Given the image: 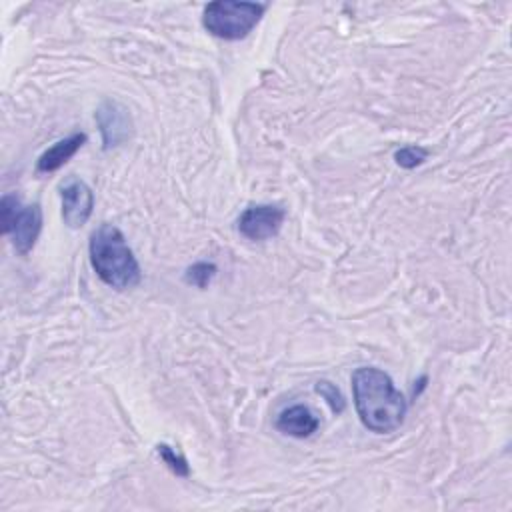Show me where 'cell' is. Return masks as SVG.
Instances as JSON below:
<instances>
[{"mask_svg":"<svg viewBox=\"0 0 512 512\" xmlns=\"http://www.w3.org/2000/svg\"><path fill=\"white\" fill-rule=\"evenodd\" d=\"M316 392L330 404V408H332L334 412H342V410H344V398H342L340 390H338L332 382L320 380V382L316 384Z\"/></svg>","mask_w":512,"mask_h":512,"instance_id":"13","label":"cell"},{"mask_svg":"<svg viewBox=\"0 0 512 512\" xmlns=\"http://www.w3.org/2000/svg\"><path fill=\"white\" fill-rule=\"evenodd\" d=\"M0 214L4 234L12 236V244L20 254H28L34 248L42 230L40 206H22L18 196L6 194L0 202Z\"/></svg>","mask_w":512,"mask_h":512,"instance_id":"4","label":"cell"},{"mask_svg":"<svg viewBox=\"0 0 512 512\" xmlns=\"http://www.w3.org/2000/svg\"><path fill=\"white\" fill-rule=\"evenodd\" d=\"M320 422L314 412L304 404H294L282 410L276 418V428L292 438H308L318 430Z\"/></svg>","mask_w":512,"mask_h":512,"instance_id":"8","label":"cell"},{"mask_svg":"<svg viewBox=\"0 0 512 512\" xmlns=\"http://www.w3.org/2000/svg\"><path fill=\"white\" fill-rule=\"evenodd\" d=\"M214 276H216V266L212 262H196L186 270L184 280L196 288H206Z\"/></svg>","mask_w":512,"mask_h":512,"instance_id":"10","label":"cell"},{"mask_svg":"<svg viewBox=\"0 0 512 512\" xmlns=\"http://www.w3.org/2000/svg\"><path fill=\"white\" fill-rule=\"evenodd\" d=\"M428 156V150L426 148H420V146H402L394 152V160L398 166L402 168H416L420 166Z\"/></svg>","mask_w":512,"mask_h":512,"instance_id":"12","label":"cell"},{"mask_svg":"<svg viewBox=\"0 0 512 512\" xmlns=\"http://www.w3.org/2000/svg\"><path fill=\"white\" fill-rule=\"evenodd\" d=\"M264 10L266 6L256 2L216 0L204 8L202 24L216 38L240 40L246 38L260 22Z\"/></svg>","mask_w":512,"mask_h":512,"instance_id":"3","label":"cell"},{"mask_svg":"<svg viewBox=\"0 0 512 512\" xmlns=\"http://www.w3.org/2000/svg\"><path fill=\"white\" fill-rule=\"evenodd\" d=\"M354 406L362 424L376 432L388 434L402 426L408 404L392 378L374 366H362L352 374Z\"/></svg>","mask_w":512,"mask_h":512,"instance_id":"1","label":"cell"},{"mask_svg":"<svg viewBox=\"0 0 512 512\" xmlns=\"http://www.w3.org/2000/svg\"><path fill=\"white\" fill-rule=\"evenodd\" d=\"M156 452L158 456L162 458V462L176 474V476H188L190 474V468H188V462L182 454H178L174 448H170L168 444H158L156 446Z\"/></svg>","mask_w":512,"mask_h":512,"instance_id":"11","label":"cell"},{"mask_svg":"<svg viewBox=\"0 0 512 512\" xmlns=\"http://www.w3.org/2000/svg\"><path fill=\"white\" fill-rule=\"evenodd\" d=\"M62 218L70 228H80L88 222L94 208V194L90 186L80 178H68L60 186Z\"/></svg>","mask_w":512,"mask_h":512,"instance_id":"7","label":"cell"},{"mask_svg":"<svg viewBox=\"0 0 512 512\" xmlns=\"http://www.w3.org/2000/svg\"><path fill=\"white\" fill-rule=\"evenodd\" d=\"M284 218L286 212L278 204L248 206L238 218V230L248 240H268L280 232Z\"/></svg>","mask_w":512,"mask_h":512,"instance_id":"5","label":"cell"},{"mask_svg":"<svg viewBox=\"0 0 512 512\" xmlns=\"http://www.w3.org/2000/svg\"><path fill=\"white\" fill-rule=\"evenodd\" d=\"M96 122L100 126V134L106 150L124 144L132 136L130 110L116 100H104L100 104V108L96 110Z\"/></svg>","mask_w":512,"mask_h":512,"instance_id":"6","label":"cell"},{"mask_svg":"<svg viewBox=\"0 0 512 512\" xmlns=\"http://www.w3.org/2000/svg\"><path fill=\"white\" fill-rule=\"evenodd\" d=\"M86 142V134L76 132L64 140H58L54 146H50L46 152H42V156L38 158L36 170L38 172H54L60 166H64Z\"/></svg>","mask_w":512,"mask_h":512,"instance_id":"9","label":"cell"},{"mask_svg":"<svg viewBox=\"0 0 512 512\" xmlns=\"http://www.w3.org/2000/svg\"><path fill=\"white\" fill-rule=\"evenodd\" d=\"M88 252L94 272L110 288L128 290L140 282L138 260L116 226L100 224L90 236Z\"/></svg>","mask_w":512,"mask_h":512,"instance_id":"2","label":"cell"}]
</instances>
